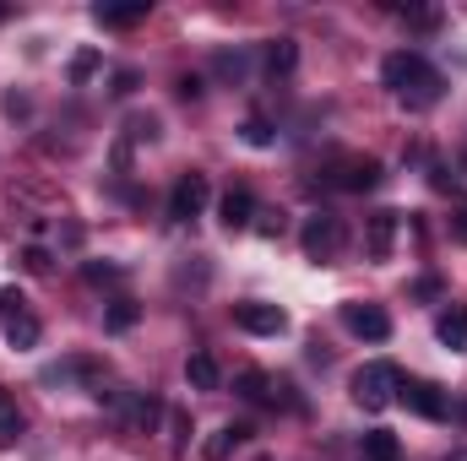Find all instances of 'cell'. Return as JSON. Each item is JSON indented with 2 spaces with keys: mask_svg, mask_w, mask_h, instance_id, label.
I'll use <instances>...</instances> for the list:
<instances>
[{
  "mask_svg": "<svg viewBox=\"0 0 467 461\" xmlns=\"http://www.w3.org/2000/svg\"><path fill=\"white\" fill-rule=\"evenodd\" d=\"M380 82H386L391 98L408 104V109H430V104H441V93H446V77H441L419 49H397V55H386Z\"/></svg>",
  "mask_w": 467,
  "mask_h": 461,
  "instance_id": "6da1fadb",
  "label": "cell"
},
{
  "mask_svg": "<svg viewBox=\"0 0 467 461\" xmlns=\"http://www.w3.org/2000/svg\"><path fill=\"white\" fill-rule=\"evenodd\" d=\"M397 391H402V374H397V364H386V358H375V364H364V369L353 374V402H358L364 413H386V407L397 402Z\"/></svg>",
  "mask_w": 467,
  "mask_h": 461,
  "instance_id": "7a4b0ae2",
  "label": "cell"
},
{
  "mask_svg": "<svg viewBox=\"0 0 467 461\" xmlns=\"http://www.w3.org/2000/svg\"><path fill=\"white\" fill-rule=\"evenodd\" d=\"M299 244H305V255H310V261H337V255H343V244H348V229H343V218H337V212H316V218L299 229Z\"/></svg>",
  "mask_w": 467,
  "mask_h": 461,
  "instance_id": "3957f363",
  "label": "cell"
},
{
  "mask_svg": "<svg viewBox=\"0 0 467 461\" xmlns=\"http://www.w3.org/2000/svg\"><path fill=\"white\" fill-rule=\"evenodd\" d=\"M207 196H213V185H207V174H180L174 179V190H169V218L174 223H196L202 212H207Z\"/></svg>",
  "mask_w": 467,
  "mask_h": 461,
  "instance_id": "277c9868",
  "label": "cell"
},
{
  "mask_svg": "<svg viewBox=\"0 0 467 461\" xmlns=\"http://www.w3.org/2000/svg\"><path fill=\"white\" fill-rule=\"evenodd\" d=\"M234 326L250 332V337H283V332H288V310H283V304L244 299V304H234Z\"/></svg>",
  "mask_w": 467,
  "mask_h": 461,
  "instance_id": "5b68a950",
  "label": "cell"
},
{
  "mask_svg": "<svg viewBox=\"0 0 467 461\" xmlns=\"http://www.w3.org/2000/svg\"><path fill=\"white\" fill-rule=\"evenodd\" d=\"M386 179V169H380V158H337L332 169H327V185L332 190H375Z\"/></svg>",
  "mask_w": 467,
  "mask_h": 461,
  "instance_id": "8992f818",
  "label": "cell"
},
{
  "mask_svg": "<svg viewBox=\"0 0 467 461\" xmlns=\"http://www.w3.org/2000/svg\"><path fill=\"white\" fill-rule=\"evenodd\" d=\"M397 402H402L408 413H419V418H430V424H441V418L451 413V402H446V391H441L435 380H402V391H397Z\"/></svg>",
  "mask_w": 467,
  "mask_h": 461,
  "instance_id": "52a82bcc",
  "label": "cell"
},
{
  "mask_svg": "<svg viewBox=\"0 0 467 461\" xmlns=\"http://www.w3.org/2000/svg\"><path fill=\"white\" fill-rule=\"evenodd\" d=\"M343 326L364 343H386L391 337V315L380 304H343Z\"/></svg>",
  "mask_w": 467,
  "mask_h": 461,
  "instance_id": "ba28073f",
  "label": "cell"
},
{
  "mask_svg": "<svg viewBox=\"0 0 467 461\" xmlns=\"http://www.w3.org/2000/svg\"><path fill=\"white\" fill-rule=\"evenodd\" d=\"M119 418H125L130 429H147V435H152V424L163 418V402H158L152 391H130V396H125V407H119Z\"/></svg>",
  "mask_w": 467,
  "mask_h": 461,
  "instance_id": "9c48e42d",
  "label": "cell"
},
{
  "mask_svg": "<svg viewBox=\"0 0 467 461\" xmlns=\"http://www.w3.org/2000/svg\"><path fill=\"white\" fill-rule=\"evenodd\" d=\"M218 218H223V229L229 233L250 229V223H255V196H250L244 185H234L229 196H223V207H218Z\"/></svg>",
  "mask_w": 467,
  "mask_h": 461,
  "instance_id": "30bf717a",
  "label": "cell"
},
{
  "mask_svg": "<svg viewBox=\"0 0 467 461\" xmlns=\"http://www.w3.org/2000/svg\"><path fill=\"white\" fill-rule=\"evenodd\" d=\"M397 223H402V212H375V218H369L364 244H369V255H375V261H386V255H391V244H397Z\"/></svg>",
  "mask_w": 467,
  "mask_h": 461,
  "instance_id": "8fae6325",
  "label": "cell"
},
{
  "mask_svg": "<svg viewBox=\"0 0 467 461\" xmlns=\"http://www.w3.org/2000/svg\"><path fill=\"white\" fill-rule=\"evenodd\" d=\"M435 337L451 347V353H467V304H451V310L435 321Z\"/></svg>",
  "mask_w": 467,
  "mask_h": 461,
  "instance_id": "7c38bea8",
  "label": "cell"
},
{
  "mask_svg": "<svg viewBox=\"0 0 467 461\" xmlns=\"http://www.w3.org/2000/svg\"><path fill=\"white\" fill-rule=\"evenodd\" d=\"M358 451H364V461H402V440L391 429H369L358 440Z\"/></svg>",
  "mask_w": 467,
  "mask_h": 461,
  "instance_id": "4fadbf2b",
  "label": "cell"
},
{
  "mask_svg": "<svg viewBox=\"0 0 467 461\" xmlns=\"http://www.w3.org/2000/svg\"><path fill=\"white\" fill-rule=\"evenodd\" d=\"M38 315L33 310H16V315H5V343L11 347H38Z\"/></svg>",
  "mask_w": 467,
  "mask_h": 461,
  "instance_id": "5bb4252c",
  "label": "cell"
},
{
  "mask_svg": "<svg viewBox=\"0 0 467 461\" xmlns=\"http://www.w3.org/2000/svg\"><path fill=\"white\" fill-rule=\"evenodd\" d=\"M185 380H191L196 391H218V380H223V374H218V358H213V353H191V358H185Z\"/></svg>",
  "mask_w": 467,
  "mask_h": 461,
  "instance_id": "9a60e30c",
  "label": "cell"
},
{
  "mask_svg": "<svg viewBox=\"0 0 467 461\" xmlns=\"http://www.w3.org/2000/svg\"><path fill=\"white\" fill-rule=\"evenodd\" d=\"M239 440H250V429H244V424H223V429H218V435L202 446V456H207V461H229Z\"/></svg>",
  "mask_w": 467,
  "mask_h": 461,
  "instance_id": "2e32d148",
  "label": "cell"
},
{
  "mask_svg": "<svg viewBox=\"0 0 467 461\" xmlns=\"http://www.w3.org/2000/svg\"><path fill=\"white\" fill-rule=\"evenodd\" d=\"M147 11H152V5H147V0H136V5H99L93 16H99L104 27H136V22H147Z\"/></svg>",
  "mask_w": 467,
  "mask_h": 461,
  "instance_id": "e0dca14e",
  "label": "cell"
},
{
  "mask_svg": "<svg viewBox=\"0 0 467 461\" xmlns=\"http://www.w3.org/2000/svg\"><path fill=\"white\" fill-rule=\"evenodd\" d=\"M294 66H299V44H294V38L266 44V71H272V77H288Z\"/></svg>",
  "mask_w": 467,
  "mask_h": 461,
  "instance_id": "ac0fdd59",
  "label": "cell"
},
{
  "mask_svg": "<svg viewBox=\"0 0 467 461\" xmlns=\"http://www.w3.org/2000/svg\"><path fill=\"white\" fill-rule=\"evenodd\" d=\"M234 391H239L244 402H272V380H266L261 369H244V374L234 380Z\"/></svg>",
  "mask_w": 467,
  "mask_h": 461,
  "instance_id": "d6986e66",
  "label": "cell"
},
{
  "mask_svg": "<svg viewBox=\"0 0 467 461\" xmlns=\"http://www.w3.org/2000/svg\"><path fill=\"white\" fill-rule=\"evenodd\" d=\"M136 321H141V304H136V299H115V304H109V315H104V326H109V332H130Z\"/></svg>",
  "mask_w": 467,
  "mask_h": 461,
  "instance_id": "ffe728a7",
  "label": "cell"
},
{
  "mask_svg": "<svg viewBox=\"0 0 467 461\" xmlns=\"http://www.w3.org/2000/svg\"><path fill=\"white\" fill-rule=\"evenodd\" d=\"M22 429H27V424H22V413H16L11 402H0V451H11V446L22 440Z\"/></svg>",
  "mask_w": 467,
  "mask_h": 461,
  "instance_id": "44dd1931",
  "label": "cell"
},
{
  "mask_svg": "<svg viewBox=\"0 0 467 461\" xmlns=\"http://www.w3.org/2000/svg\"><path fill=\"white\" fill-rule=\"evenodd\" d=\"M82 277H88V282H93V288H104V282H119V277H125V271H119L115 261H104V266H99V261H88V266H82Z\"/></svg>",
  "mask_w": 467,
  "mask_h": 461,
  "instance_id": "7402d4cb",
  "label": "cell"
},
{
  "mask_svg": "<svg viewBox=\"0 0 467 461\" xmlns=\"http://www.w3.org/2000/svg\"><path fill=\"white\" fill-rule=\"evenodd\" d=\"M93 71H99V49H82V55L71 60V82H88Z\"/></svg>",
  "mask_w": 467,
  "mask_h": 461,
  "instance_id": "603a6c76",
  "label": "cell"
},
{
  "mask_svg": "<svg viewBox=\"0 0 467 461\" xmlns=\"http://www.w3.org/2000/svg\"><path fill=\"white\" fill-rule=\"evenodd\" d=\"M244 66H250V60H244V55H239V49H223V55H218V71H223V77H234V82H239V77H244Z\"/></svg>",
  "mask_w": 467,
  "mask_h": 461,
  "instance_id": "cb8c5ba5",
  "label": "cell"
},
{
  "mask_svg": "<svg viewBox=\"0 0 467 461\" xmlns=\"http://www.w3.org/2000/svg\"><path fill=\"white\" fill-rule=\"evenodd\" d=\"M244 141H250V147H266V141H272V125H266V119H244Z\"/></svg>",
  "mask_w": 467,
  "mask_h": 461,
  "instance_id": "d4e9b609",
  "label": "cell"
},
{
  "mask_svg": "<svg viewBox=\"0 0 467 461\" xmlns=\"http://www.w3.org/2000/svg\"><path fill=\"white\" fill-rule=\"evenodd\" d=\"M16 310H27L22 288H0V315H16Z\"/></svg>",
  "mask_w": 467,
  "mask_h": 461,
  "instance_id": "484cf974",
  "label": "cell"
},
{
  "mask_svg": "<svg viewBox=\"0 0 467 461\" xmlns=\"http://www.w3.org/2000/svg\"><path fill=\"white\" fill-rule=\"evenodd\" d=\"M430 185H435V190H457V179H451V169H446V163H435V169H430Z\"/></svg>",
  "mask_w": 467,
  "mask_h": 461,
  "instance_id": "4316f807",
  "label": "cell"
},
{
  "mask_svg": "<svg viewBox=\"0 0 467 461\" xmlns=\"http://www.w3.org/2000/svg\"><path fill=\"white\" fill-rule=\"evenodd\" d=\"M174 93H180V98H202V77H180Z\"/></svg>",
  "mask_w": 467,
  "mask_h": 461,
  "instance_id": "83f0119b",
  "label": "cell"
},
{
  "mask_svg": "<svg viewBox=\"0 0 467 461\" xmlns=\"http://www.w3.org/2000/svg\"><path fill=\"white\" fill-rule=\"evenodd\" d=\"M255 218H261L255 229L266 233V239H277V233H283V218H272V212H255Z\"/></svg>",
  "mask_w": 467,
  "mask_h": 461,
  "instance_id": "f1b7e54d",
  "label": "cell"
},
{
  "mask_svg": "<svg viewBox=\"0 0 467 461\" xmlns=\"http://www.w3.org/2000/svg\"><path fill=\"white\" fill-rule=\"evenodd\" d=\"M22 261H27V271H49V255H44V250H38V244H33V250H27V255H22Z\"/></svg>",
  "mask_w": 467,
  "mask_h": 461,
  "instance_id": "f546056e",
  "label": "cell"
},
{
  "mask_svg": "<svg viewBox=\"0 0 467 461\" xmlns=\"http://www.w3.org/2000/svg\"><path fill=\"white\" fill-rule=\"evenodd\" d=\"M408 22H413V27H435V22H441V11H408Z\"/></svg>",
  "mask_w": 467,
  "mask_h": 461,
  "instance_id": "4dcf8cb0",
  "label": "cell"
},
{
  "mask_svg": "<svg viewBox=\"0 0 467 461\" xmlns=\"http://www.w3.org/2000/svg\"><path fill=\"white\" fill-rule=\"evenodd\" d=\"M413 293H419V299H435V293H441V282H435V277H419V288H413Z\"/></svg>",
  "mask_w": 467,
  "mask_h": 461,
  "instance_id": "1f68e13d",
  "label": "cell"
},
{
  "mask_svg": "<svg viewBox=\"0 0 467 461\" xmlns=\"http://www.w3.org/2000/svg\"><path fill=\"white\" fill-rule=\"evenodd\" d=\"M185 435H191V418H185V413H174V446H185Z\"/></svg>",
  "mask_w": 467,
  "mask_h": 461,
  "instance_id": "d6a6232c",
  "label": "cell"
},
{
  "mask_svg": "<svg viewBox=\"0 0 467 461\" xmlns=\"http://www.w3.org/2000/svg\"><path fill=\"white\" fill-rule=\"evenodd\" d=\"M130 87H136V71H119V77H115V93H119V98H125Z\"/></svg>",
  "mask_w": 467,
  "mask_h": 461,
  "instance_id": "836d02e7",
  "label": "cell"
},
{
  "mask_svg": "<svg viewBox=\"0 0 467 461\" xmlns=\"http://www.w3.org/2000/svg\"><path fill=\"white\" fill-rule=\"evenodd\" d=\"M451 233L467 244V207H462V212H451Z\"/></svg>",
  "mask_w": 467,
  "mask_h": 461,
  "instance_id": "e575fe53",
  "label": "cell"
},
{
  "mask_svg": "<svg viewBox=\"0 0 467 461\" xmlns=\"http://www.w3.org/2000/svg\"><path fill=\"white\" fill-rule=\"evenodd\" d=\"M451 461H467V451H451Z\"/></svg>",
  "mask_w": 467,
  "mask_h": 461,
  "instance_id": "d590c367",
  "label": "cell"
}]
</instances>
